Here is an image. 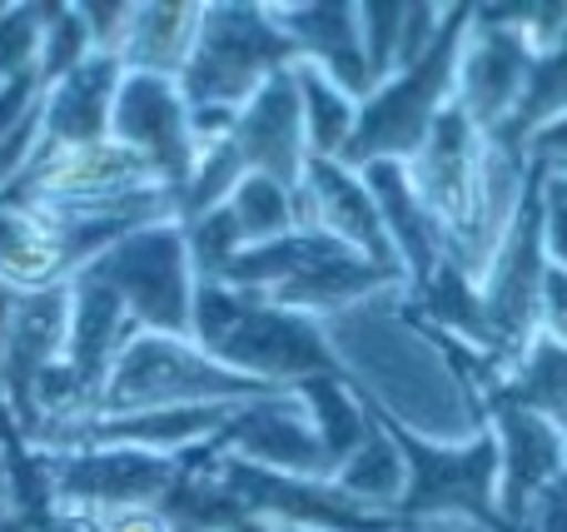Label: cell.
<instances>
[{
    "mask_svg": "<svg viewBox=\"0 0 567 532\" xmlns=\"http://www.w3.org/2000/svg\"><path fill=\"white\" fill-rule=\"evenodd\" d=\"M215 453L249 468H265V473H279V478H303V483H329L333 473L293 388L239 408L225 434L215 438Z\"/></svg>",
    "mask_w": 567,
    "mask_h": 532,
    "instance_id": "cell-9",
    "label": "cell"
},
{
    "mask_svg": "<svg viewBox=\"0 0 567 532\" xmlns=\"http://www.w3.org/2000/svg\"><path fill=\"white\" fill-rule=\"evenodd\" d=\"M110 135L145 149L159 165V175L169 179L179 205V189H185L189 169H195V125H189V100L179 90V80L130 75L125 70L115 95V115H110Z\"/></svg>",
    "mask_w": 567,
    "mask_h": 532,
    "instance_id": "cell-11",
    "label": "cell"
},
{
    "mask_svg": "<svg viewBox=\"0 0 567 532\" xmlns=\"http://www.w3.org/2000/svg\"><path fill=\"white\" fill-rule=\"evenodd\" d=\"M275 20L293 40L299 60L319 65L353 100H369L373 80H369V60H363L359 6H275Z\"/></svg>",
    "mask_w": 567,
    "mask_h": 532,
    "instance_id": "cell-16",
    "label": "cell"
},
{
    "mask_svg": "<svg viewBox=\"0 0 567 532\" xmlns=\"http://www.w3.org/2000/svg\"><path fill=\"white\" fill-rule=\"evenodd\" d=\"M199 25H205V6L189 0H155V6L130 10L125 40H120V65L130 75H165L179 80L195 55Z\"/></svg>",
    "mask_w": 567,
    "mask_h": 532,
    "instance_id": "cell-17",
    "label": "cell"
},
{
    "mask_svg": "<svg viewBox=\"0 0 567 532\" xmlns=\"http://www.w3.org/2000/svg\"><path fill=\"white\" fill-rule=\"evenodd\" d=\"M468 25H473L468 0H463V6H449L443 30L429 45V55L369 90V100L359 105V129H353V139H349L343 165L363 169V165H379V159L409 165V159L419 155L429 129L439 125V115L453 105V85H458V60H463Z\"/></svg>",
    "mask_w": 567,
    "mask_h": 532,
    "instance_id": "cell-3",
    "label": "cell"
},
{
    "mask_svg": "<svg viewBox=\"0 0 567 532\" xmlns=\"http://www.w3.org/2000/svg\"><path fill=\"white\" fill-rule=\"evenodd\" d=\"M279 394L255 378L225 368L209 358L195 338L179 334H135L120 344L110 368L100 374L90 404L70 424H95V418H140V414H185V408H245ZM60 428V424H45Z\"/></svg>",
    "mask_w": 567,
    "mask_h": 532,
    "instance_id": "cell-2",
    "label": "cell"
},
{
    "mask_svg": "<svg viewBox=\"0 0 567 532\" xmlns=\"http://www.w3.org/2000/svg\"><path fill=\"white\" fill-rule=\"evenodd\" d=\"M120 80H125L120 55H100V50H90L60 80H50L40 90V145H90V139H105Z\"/></svg>",
    "mask_w": 567,
    "mask_h": 532,
    "instance_id": "cell-13",
    "label": "cell"
},
{
    "mask_svg": "<svg viewBox=\"0 0 567 532\" xmlns=\"http://www.w3.org/2000/svg\"><path fill=\"white\" fill-rule=\"evenodd\" d=\"M229 219H235L239 229V244L245 249H259V244H275V239L293 234V229L303 225L299 219V195L293 189L275 185V179L265 175H245L235 185V195L225 199Z\"/></svg>",
    "mask_w": 567,
    "mask_h": 532,
    "instance_id": "cell-23",
    "label": "cell"
},
{
    "mask_svg": "<svg viewBox=\"0 0 567 532\" xmlns=\"http://www.w3.org/2000/svg\"><path fill=\"white\" fill-rule=\"evenodd\" d=\"M16 299H20V294H10V289H0V344H6V334H10V319H16Z\"/></svg>",
    "mask_w": 567,
    "mask_h": 532,
    "instance_id": "cell-28",
    "label": "cell"
},
{
    "mask_svg": "<svg viewBox=\"0 0 567 532\" xmlns=\"http://www.w3.org/2000/svg\"><path fill=\"white\" fill-rule=\"evenodd\" d=\"M80 274L105 284L110 294L125 304L130 324L145 328V334L189 338V328H195L199 274H195V259H189L185 225H179V219L145 225V229H135V234L115 239V244L90 259Z\"/></svg>",
    "mask_w": 567,
    "mask_h": 532,
    "instance_id": "cell-5",
    "label": "cell"
},
{
    "mask_svg": "<svg viewBox=\"0 0 567 532\" xmlns=\"http://www.w3.org/2000/svg\"><path fill=\"white\" fill-rule=\"evenodd\" d=\"M528 532H567V468L543 488L538 508H533V523Z\"/></svg>",
    "mask_w": 567,
    "mask_h": 532,
    "instance_id": "cell-26",
    "label": "cell"
},
{
    "mask_svg": "<svg viewBox=\"0 0 567 532\" xmlns=\"http://www.w3.org/2000/svg\"><path fill=\"white\" fill-rule=\"evenodd\" d=\"M293 65L299 50L275 20V6H205V25L179 75V90L189 109L239 115L269 80Z\"/></svg>",
    "mask_w": 567,
    "mask_h": 532,
    "instance_id": "cell-4",
    "label": "cell"
},
{
    "mask_svg": "<svg viewBox=\"0 0 567 532\" xmlns=\"http://www.w3.org/2000/svg\"><path fill=\"white\" fill-rule=\"evenodd\" d=\"M70 279H75V254L65 229L25 199H0V289L45 294Z\"/></svg>",
    "mask_w": 567,
    "mask_h": 532,
    "instance_id": "cell-14",
    "label": "cell"
},
{
    "mask_svg": "<svg viewBox=\"0 0 567 532\" xmlns=\"http://www.w3.org/2000/svg\"><path fill=\"white\" fill-rule=\"evenodd\" d=\"M225 532H284V528L269 523V518H239V523H229Z\"/></svg>",
    "mask_w": 567,
    "mask_h": 532,
    "instance_id": "cell-29",
    "label": "cell"
},
{
    "mask_svg": "<svg viewBox=\"0 0 567 532\" xmlns=\"http://www.w3.org/2000/svg\"><path fill=\"white\" fill-rule=\"evenodd\" d=\"M488 434L498 444V513L503 532H528L533 508L543 488L567 468V438L538 414L508 404V398H483Z\"/></svg>",
    "mask_w": 567,
    "mask_h": 532,
    "instance_id": "cell-7",
    "label": "cell"
},
{
    "mask_svg": "<svg viewBox=\"0 0 567 532\" xmlns=\"http://www.w3.org/2000/svg\"><path fill=\"white\" fill-rule=\"evenodd\" d=\"M293 394H299L303 414H309L313 434H319L329 468H339L343 458L363 444V434H369V404H363L359 384L343 378V374H329V378H309V384H299Z\"/></svg>",
    "mask_w": 567,
    "mask_h": 532,
    "instance_id": "cell-22",
    "label": "cell"
},
{
    "mask_svg": "<svg viewBox=\"0 0 567 532\" xmlns=\"http://www.w3.org/2000/svg\"><path fill=\"white\" fill-rule=\"evenodd\" d=\"M548 254L567 269V179L548 169Z\"/></svg>",
    "mask_w": 567,
    "mask_h": 532,
    "instance_id": "cell-27",
    "label": "cell"
},
{
    "mask_svg": "<svg viewBox=\"0 0 567 532\" xmlns=\"http://www.w3.org/2000/svg\"><path fill=\"white\" fill-rule=\"evenodd\" d=\"M533 55H538V50L528 45L523 30L503 25V20L483 15V6H473V25H468L463 60H458V85H453V105H458L483 135H498L523 100Z\"/></svg>",
    "mask_w": 567,
    "mask_h": 532,
    "instance_id": "cell-8",
    "label": "cell"
},
{
    "mask_svg": "<svg viewBox=\"0 0 567 532\" xmlns=\"http://www.w3.org/2000/svg\"><path fill=\"white\" fill-rule=\"evenodd\" d=\"M299 219L309 229H319V234H329L333 244L353 249V254H363L369 264L403 279L389 234H383L379 199H373L363 169L343 165V159H309L303 185H299Z\"/></svg>",
    "mask_w": 567,
    "mask_h": 532,
    "instance_id": "cell-10",
    "label": "cell"
},
{
    "mask_svg": "<svg viewBox=\"0 0 567 532\" xmlns=\"http://www.w3.org/2000/svg\"><path fill=\"white\" fill-rule=\"evenodd\" d=\"M359 35H363V60H369V80H383L399 70V40H403V6L399 0H373L359 6Z\"/></svg>",
    "mask_w": 567,
    "mask_h": 532,
    "instance_id": "cell-24",
    "label": "cell"
},
{
    "mask_svg": "<svg viewBox=\"0 0 567 532\" xmlns=\"http://www.w3.org/2000/svg\"><path fill=\"white\" fill-rule=\"evenodd\" d=\"M229 145H235L245 175H265L299 195L303 169H309V139H303V105H299L293 70L275 75L239 109L235 129H229Z\"/></svg>",
    "mask_w": 567,
    "mask_h": 532,
    "instance_id": "cell-12",
    "label": "cell"
},
{
    "mask_svg": "<svg viewBox=\"0 0 567 532\" xmlns=\"http://www.w3.org/2000/svg\"><path fill=\"white\" fill-rule=\"evenodd\" d=\"M488 398H508V404L528 408V414H538L543 424H553L567 438V344L538 334Z\"/></svg>",
    "mask_w": 567,
    "mask_h": 532,
    "instance_id": "cell-20",
    "label": "cell"
},
{
    "mask_svg": "<svg viewBox=\"0 0 567 532\" xmlns=\"http://www.w3.org/2000/svg\"><path fill=\"white\" fill-rule=\"evenodd\" d=\"M379 404V398H373ZM383 408V404H379ZM389 414V408H383ZM393 438L409 463V488L399 503V523H453L473 532H503L498 513V444L483 428L468 448H443L409 434L403 418H393Z\"/></svg>",
    "mask_w": 567,
    "mask_h": 532,
    "instance_id": "cell-6",
    "label": "cell"
},
{
    "mask_svg": "<svg viewBox=\"0 0 567 532\" xmlns=\"http://www.w3.org/2000/svg\"><path fill=\"white\" fill-rule=\"evenodd\" d=\"M293 85H299V105H303V139H309V159H343L349 139L359 129V105L343 85H333L319 65L299 60L293 65Z\"/></svg>",
    "mask_w": 567,
    "mask_h": 532,
    "instance_id": "cell-21",
    "label": "cell"
},
{
    "mask_svg": "<svg viewBox=\"0 0 567 532\" xmlns=\"http://www.w3.org/2000/svg\"><path fill=\"white\" fill-rule=\"evenodd\" d=\"M363 179H369L373 199H379V215H383V234L393 244V259L403 269V294H419L443 264H449V249H443V229L433 225V215L419 205L409 185V169L403 165H363Z\"/></svg>",
    "mask_w": 567,
    "mask_h": 532,
    "instance_id": "cell-15",
    "label": "cell"
},
{
    "mask_svg": "<svg viewBox=\"0 0 567 532\" xmlns=\"http://www.w3.org/2000/svg\"><path fill=\"white\" fill-rule=\"evenodd\" d=\"M558 119H567V35L558 40V45H548V50L533 55V70H528V85H523L518 109H513L508 125L488 139L498 149H508V155L528 159L533 139H538L543 129H553Z\"/></svg>",
    "mask_w": 567,
    "mask_h": 532,
    "instance_id": "cell-19",
    "label": "cell"
},
{
    "mask_svg": "<svg viewBox=\"0 0 567 532\" xmlns=\"http://www.w3.org/2000/svg\"><path fill=\"white\" fill-rule=\"evenodd\" d=\"M189 338L225 368L265 388H279V394L309 384V378L343 374L329 324L229 284H199Z\"/></svg>",
    "mask_w": 567,
    "mask_h": 532,
    "instance_id": "cell-1",
    "label": "cell"
},
{
    "mask_svg": "<svg viewBox=\"0 0 567 532\" xmlns=\"http://www.w3.org/2000/svg\"><path fill=\"white\" fill-rule=\"evenodd\" d=\"M363 404H369V434H363V444L333 468L329 483L339 488L349 503L369 508V513L399 518L403 488H409V463H403V448H399V438H393L389 414H383L369 394H363Z\"/></svg>",
    "mask_w": 567,
    "mask_h": 532,
    "instance_id": "cell-18",
    "label": "cell"
},
{
    "mask_svg": "<svg viewBox=\"0 0 567 532\" xmlns=\"http://www.w3.org/2000/svg\"><path fill=\"white\" fill-rule=\"evenodd\" d=\"M538 334L567 344V269L553 259L548 279H543V309H538Z\"/></svg>",
    "mask_w": 567,
    "mask_h": 532,
    "instance_id": "cell-25",
    "label": "cell"
}]
</instances>
